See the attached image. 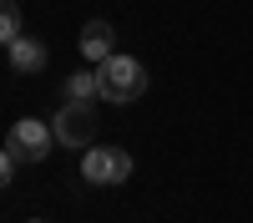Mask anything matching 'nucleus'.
Masks as SVG:
<instances>
[{
  "mask_svg": "<svg viewBox=\"0 0 253 223\" xmlns=\"http://www.w3.org/2000/svg\"><path fill=\"white\" fill-rule=\"evenodd\" d=\"M96 87L107 101L126 107V101H137L147 91V66L137 56H107V61H96Z\"/></svg>",
  "mask_w": 253,
  "mask_h": 223,
  "instance_id": "nucleus-1",
  "label": "nucleus"
},
{
  "mask_svg": "<svg viewBox=\"0 0 253 223\" xmlns=\"http://www.w3.org/2000/svg\"><path fill=\"white\" fill-rule=\"evenodd\" d=\"M51 132H56L61 147H96V112H91V101H66V107L56 112Z\"/></svg>",
  "mask_w": 253,
  "mask_h": 223,
  "instance_id": "nucleus-2",
  "label": "nucleus"
},
{
  "mask_svg": "<svg viewBox=\"0 0 253 223\" xmlns=\"http://www.w3.org/2000/svg\"><path fill=\"white\" fill-rule=\"evenodd\" d=\"M81 178L91 182V188H117V182L132 178V157L122 147H86L81 157Z\"/></svg>",
  "mask_w": 253,
  "mask_h": 223,
  "instance_id": "nucleus-3",
  "label": "nucleus"
},
{
  "mask_svg": "<svg viewBox=\"0 0 253 223\" xmlns=\"http://www.w3.org/2000/svg\"><path fill=\"white\" fill-rule=\"evenodd\" d=\"M51 142H56V132L46 127V122H36V117H20L15 127H10V137H5V147L20 157V162H41L51 152Z\"/></svg>",
  "mask_w": 253,
  "mask_h": 223,
  "instance_id": "nucleus-4",
  "label": "nucleus"
},
{
  "mask_svg": "<svg viewBox=\"0 0 253 223\" xmlns=\"http://www.w3.org/2000/svg\"><path fill=\"white\" fill-rule=\"evenodd\" d=\"M112 46H117L112 20H86V26H81V56H86V61H107V56H117Z\"/></svg>",
  "mask_w": 253,
  "mask_h": 223,
  "instance_id": "nucleus-5",
  "label": "nucleus"
},
{
  "mask_svg": "<svg viewBox=\"0 0 253 223\" xmlns=\"http://www.w3.org/2000/svg\"><path fill=\"white\" fill-rule=\"evenodd\" d=\"M10 66L15 71H41V66H46V46H41V41L36 36H20V41H10Z\"/></svg>",
  "mask_w": 253,
  "mask_h": 223,
  "instance_id": "nucleus-6",
  "label": "nucleus"
},
{
  "mask_svg": "<svg viewBox=\"0 0 253 223\" xmlns=\"http://www.w3.org/2000/svg\"><path fill=\"white\" fill-rule=\"evenodd\" d=\"M0 41H20V0H0Z\"/></svg>",
  "mask_w": 253,
  "mask_h": 223,
  "instance_id": "nucleus-7",
  "label": "nucleus"
},
{
  "mask_svg": "<svg viewBox=\"0 0 253 223\" xmlns=\"http://www.w3.org/2000/svg\"><path fill=\"white\" fill-rule=\"evenodd\" d=\"M66 91H71V101H91V96H101V87H96V71H76V76L66 81Z\"/></svg>",
  "mask_w": 253,
  "mask_h": 223,
  "instance_id": "nucleus-8",
  "label": "nucleus"
},
{
  "mask_svg": "<svg viewBox=\"0 0 253 223\" xmlns=\"http://www.w3.org/2000/svg\"><path fill=\"white\" fill-rule=\"evenodd\" d=\"M31 223H41V218H31Z\"/></svg>",
  "mask_w": 253,
  "mask_h": 223,
  "instance_id": "nucleus-9",
  "label": "nucleus"
}]
</instances>
